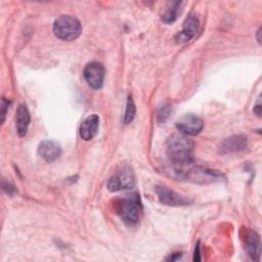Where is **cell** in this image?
I'll return each mask as SVG.
<instances>
[{
    "mask_svg": "<svg viewBox=\"0 0 262 262\" xmlns=\"http://www.w3.org/2000/svg\"><path fill=\"white\" fill-rule=\"evenodd\" d=\"M173 167L170 170L174 177L196 183H210L219 181L223 175L214 170H209L201 166H193L192 162L188 164H172Z\"/></svg>",
    "mask_w": 262,
    "mask_h": 262,
    "instance_id": "6da1fadb",
    "label": "cell"
},
{
    "mask_svg": "<svg viewBox=\"0 0 262 262\" xmlns=\"http://www.w3.org/2000/svg\"><path fill=\"white\" fill-rule=\"evenodd\" d=\"M193 141L185 134L175 133L167 141V156L172 164H188L193 161Z\"/></svg>",
    "mask_w": 262,
    "mask_h": 262,
    "instance_id": "7a4b0ae2",
    "label": "cell"
},
{
    "mask_svg": "<svg viewBox=\"0 0 262 262\" xmlns=\"http://www.w3.org/2000/svg\"><path fill=\"white\" fill-rule=\"evenodd\" d=\"M117 214L121 217L123 222L128 226H135L140 219L142 213V206L139 194L133 192L119 199L115 205Z\"/></svg>",
    "mask_w": 262,
    "mask_h": 262,
    "instance_id": "3957f363",
    "label": "cell"
},
{
    "mask_svg": "<svg viewBox=\"0 0 262 262\" xmlns=\"http://www.w3.org/2000/svg\"><path fill=\"white\" fill-rule=\"evenodd\" d=\"M53 33L56 38L63 41L77 39L82 33L81 23L74 16L61 15L53 24Z\"/></svg>",
    "mask_w": 262,
    "mask_h": 262,
    "instance_id": "277c9868",
    "label": "cell"
},
{
    "mask_svg": "<svg viewBox=\"0 0 262 262\" xmlns=\"http://www.w3.org/2000/svg\"><path fill=\"white\" fill-rule=\"evenodd\" d=\"M107 189L110 191H120L131 189L135 185V176L132 169L128 166L122 167L107 181Z\"/></svg>",
    "mask_w": 262,
    "mask_h": 262,
    "instance_id": "5b68a950",
    "label": "cell"
},
{
    "mask_svg": "<svg viewBox=\"0 0 262 262\" xmlns=\"http://www.w3.org/2000/svg\"><path fill=\"white\" fill-rule=\"evenodd\" d=\"M156 192L159 201L166 206H187L192 203V199L177 193L164 185H157Z\"/></svg>",
    "mask_w": 262,
    "mask_h": 262,
    "instance_id": "8992f818",
    "label": "cell"
},
{
    "mask_svg": "<svg viewBox=\"0 0 262 262\" xmlns=\"http://www.w3.org/2000/svg\"><path fill=\"white\" fill-rule=\"evenodd\" d=\"M104 68L100 62L92 61L89 62L83 72L84 79L86 80L87 84L93 89H100L103 84L104 80Z\"/></svg>",
    "mask_w": 262,
    "mask_h": 262,
    "instance_id": "52a82bcc",
    "label": "cell"
},
{
    "mask_svg": "<svg viewBox=\"0 0 262 262\" xmlns=\"http://www.w3.org/2000/svg\"><path fill=\"white\" fill-rule=\"evenodd\" d=\"M203 127L204 123L202 119L192 114L185 115L176 122V128L179 132L187 136H194L199 134L203 130Z\"/></svg>",
    "mask_w": 262,
    "mask_h": 262,
    "instance_id": "ba28073f",
    "label": "cell"
},
{
    "mask_svg": "<svg viewBox=\"0 0 262 262\" xmlns=\"http://www.w3.org/2000/svg\"><path fill=\"white\" fill-rule=\"evenodd\" d=\"M200 28V20L195 13H190L183 23V29L180 31L175 39L177 43H186L190 41L192 38L195 37V35L199 32Z\"/></svg>",
    "mask_w": 262,
    "mask_h": 262,
    "instance_id": "9c48e42d",
    "label": "cell"
},
{
    "mask_svg": "<svg viewBox=\"0 0 262 262\" xmlns=\"http://www.w3.org/2000/svg\"><path fill=\"white\" fill-rule=\"evenodd\" d=\"M248 145V138L245 135H232L225 138L220 146L219 152L221 154H233L246 149Z\"/></svg>",
    "mask_w": 262,
    "mask_h": 262,
    "instance_id": "30bf717a",
    "label": "cell"
},
{
    "mask_svg": "<svg viewBox=\"0 0 262 262\" xmlns=\"http://www.w3.org/2000/svg\"><path fill=\"white\" fill-rule=\"evenodd\" d=\"M98 127H99V118H98V116L95 115V114L90 115L80 125L79 133H80L81 138L83 140H86V141L91 140L97 134Z\"/></svg>",
    "mask_w": 262,
    "mask_h": 262,
    "instance_id": "8fae6325",
    "label": "cell"
},
{
    "mask_svg": "<svg viewBox=\"0 0 262 262\" xmlns=\"http://www.w3.org/2000/svg\"><path fill=\"white\" fill-rule=\"evenodd\" d=\"M38 152L42 159L50 163L55 161L59 157L61 148L59 144L53 140H44L40 143L38 147Z\"/></svg>",
    "mask_w": 262,
    "mask_h": 262,
    "instance_id": "7c38bea8",
    "label": "cell"
},
{
    "mask_svg": "<svg viewBox=\"0 0 262 262\" xmlns=\"http://www.w3.org/2000/svg\"><path fill=\"white\" fill-rule=\"evenodd\" d=\"M246 250L248 252L249 257L253 261H259L260 259V237L258 233L254 230L249 229L246 232Z\"/></svg>",
    "mask_w": 262,
    "mask_h": 262,
    "instance_id": "4fadbf2b",
    "label": "cell"
},
{
    "mask_svg": "<svg viewBox=\"0 0 262 262\" xmlns=\"http://www.w3.org/2000/svg\"><path fill=\"white\" fill-rule=\"evenodd\" d=\"M30 125V114L25 103L18 105L16 111V131L20 137L26 136Z\"/></svg>",
    "mask_w": 262,
    "mask_h": 262,
    "instance_id": "5bb4252c",
    "label": "cell"
},
{
    "mask_svg": "<svg viewBox=\"0 0 262 262\" xmlns=\"http://www.w3.org/2000/svg\"><path fill=\"white\" fill-rule=\"evenodd\" d=\"M182 5H183V2H180V1L171 2L168 8L166 9L165 13L163 14V17H162L163 21L166 24L174 23L182 11Z\"/></svg>",
    "mask_w": 262,
    "mask_h": 262,
    "instance_id": "9a60e30c",
    "label": "cell"
},
{
    "mask_svg": "<svg viewBox=\"0 0 262 262\" xmlns=\"http://www.w3.org/2000/svg\"><path fill=\"white\" fill-rule=\"evenodd\" d=\"M136 115V106L134 103L133 98L129 95L127 98V103H126V111H125V115H124V123L125 124H129L131 123Z\"/></svg>",
    "mask_w": 262,
    "mask_h": 262,
    "instance_id": "2e32d148",
    "label": "cell"
},
{
    "mask_svg": "<svg viewBox=\"0 0 262 262\" xmlns=\"http://www.w3.org/2000/svg\"><path fill=\"white\" fill-rule=\"evenodd\" d=\"M171 113V104L170 103H164L157 113V120L159 123H165L167 119L169 118Z\"/></svg>",
    "mask_w": 262,
    "mask_h": 262,
    "instance_id": "e0dca14e",
    "label": "cell"
},
{
    "mask_svg": "<svg viewBox=\"0 0 262 262\" xmlns=\"http://www.w3.org/2000/svg\"><path fill=\"white\" fill-rule=\"evenodd\" d=\"M9 101L5 99V97L2 98V104H1V116H2V119H1V122L3 123L4 120H5V116H6V112H7V108L9 106Z\"/></svg>",
    "mask_w": 262,
    "mask_h": 262,
    "instance_id": "ac0fdd59",
    "label": "cell"
},
{
    "mask_svg": "<svg viewBox=\"0 0 262 262\" xmlns=\"http://www.w3.org/2000/svg\"><path fill=\"white\" fill-rule=\"evenodd\" d=\"M253 111H254V113H255L258 117L261 116V97H260V95H259V97H258V99H257L256 104L254 105Z\"/></svg>",
    "mask_w": 262,
    "mask_h": 262,
    "instance_id": "d6986e66",
    "label": "cell"
},
{
    "mask_svg": "<svg viewBox=\"0 0 262 262\" xmlns=\"http://www.w3.org/2000/svg\"><path fill=\"white\" fill-rule=\"evenodd\" d=\"M2 187H3V189L7 192V193H9V194H11L13 191H14V187L10 184V183H7V185L5 184V182L3 181V183H2Z\"/></svg>",
    "mask_w": 262,
    "mask_h": 262,
    "instance_id": "ffe728a7",
    "label": "cell"
},
{
    "mask_svg": "<svg viewBox=\"0 0 262 262\" xmlns=\"http://www.w3.org/2000/svg\"><path fill=\"white\" fill-rule=\"evenodd\" d=\"M193 260H194V261H200V260H201V257H200V243H198L196 246H195Z\"/></svg>",
    "mask_w": 262,
    "mask_h": 262,
    "instance_id": "44dd1931",
    "label": "cell"
},
{
    "mask_svg": "<svg viewBox=\"0 0 262 262\" xmlns=\"http://www.w3.org/2000/svg\"><path fill=\"white\" fill-rule=\"evenodd\" d=\"M260 34H261V28H259L258 29V31H257V41H258V43L260 44L261 43V38H260Z\"/></svg>",
    "mask_w": 262,
    "mask_h": 262,
    "instance_id": "7402d4cb",
    "label": "cell"
}]
</instances>
